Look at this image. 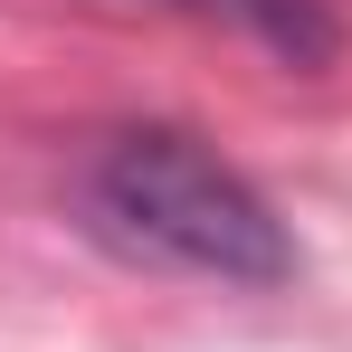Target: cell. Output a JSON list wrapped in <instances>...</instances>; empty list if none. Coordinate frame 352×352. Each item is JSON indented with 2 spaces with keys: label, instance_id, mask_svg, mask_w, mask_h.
<instances>
[{
  "label": "cell",
  "instance_id": "cell-1",
  "mask_svg": "<svg viewBox=\"0 0 352 352\" xmlns=\"http://www.w3.org/2000/svg\"><path fill=\"white\" fill-rule=\"evenodd\" d=\"M86 219L105 248L172 267V276H210V286L295 276V238L267 210V190L181 124H133L86 162Z\"/></svg>",
  "mask_w": 352,
  "mask_h": 352
},
{
  "label": "cell",
  "instance_id": "cell-2",
  "mask_svg": "<svg viewBox=\"0 0 352 352\" xmlns=\"http://www.w3.org/2000/svg\"><path fill=\"white\" fill-rule=\"evenodd\" d=\"M190 10H229L238 29H257L286 67H324L333 48H343V29H333L324 0H190Z\"/></svg>",
  "mask_w": 352,
  "mask_h": 352
}]
</instances>
